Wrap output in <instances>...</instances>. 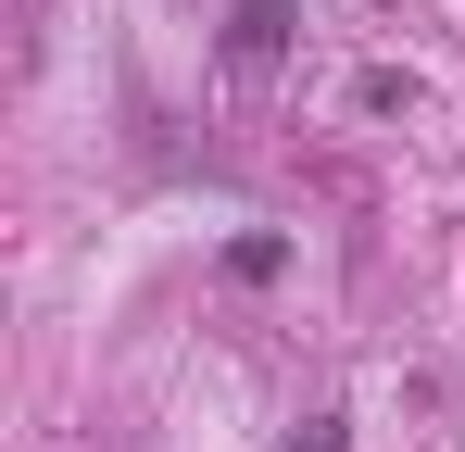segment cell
I'll use <instances>...</instances> for the list:
<instances>
[{"mask_svg": "<svg viewBox=\"0 0 465 452\" xmlns=\"http://www.w3.org/2000/svg\"><path fill=\"white\" fill-rule=\"evenodd\" d=\"M290 51V0H239L227 13V64H277Z\"/></svg>", "mask_w": 465, "mask_h": 452, "instance_id": "obj_1", "label": "cell"}, {"mask_svg": "<svg viewBox=\"0 0 465 452\" xmlns=\"http://www.w3.org/2000/svg\"><path fill=\"white\" fill-rule=\"evenodd\" d=\"M227 277H252V290L290 277V239H227Z\"/></svg>", "mask_w": 465, "mask_h": 452, "instance_id": "obj_2", "label": "cell"}, {"mask_svg": "<svg viewBox=\"0 0 465 452\" xmlns=\"http://www.w3.org/2000/svg\"><path fill=\"white\" fill-rule=\"evenodd\" d=\"M290 452H340V415H314V427H302V440H290Z\"/></svg>", "mask_w": 465, "mask_h": 452, "instance_id": "obj_3", "label": "cell"}]
</instances>
